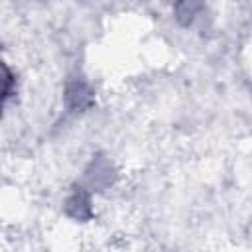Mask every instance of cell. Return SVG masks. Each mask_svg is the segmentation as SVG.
I'll return each mask as SVG.
<instances>
[{
    "label": "cell",
    "mask_w": 252,
    "mask_h": 252,
    "mask_svg": "<svg viewBox=\"0 0 252 252\" xmlns=\"http://www.w3.org/2000/svg\"><path fill=\"white\" fill-rule=\"evenodd\" d=\"M89 203H87V197L83 195V193H77L71 201H69V213L73 211V209H77L75 213H73V217H77V219H83V217H87L89 215V207H87Z\"/></svg>",
    "instance_id": "6da1fadb"
}]
</instances>
